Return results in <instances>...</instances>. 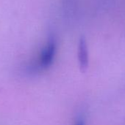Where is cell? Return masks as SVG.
Listing matches in <instances>:
<instances>
[{"label":"cell","mask_w":125,"mask_h":125,"mask_svg":"<svg viewBox=\"0 0 125 125\" xmlns=\"http://www.w3.org/2000/svg\"><path fill=\"white\" fill-rule=\"evenodd\" d=\"M56 53V42L53 37L47 41L46 45L42 49L36 64L37 70H44L48 69L53 62Z\"/></svg>","instance_id":"cell-1"},{"label":"cell","mask_w":125,"mask_h":125,"mask_svg":"<svg viewBox=\"0 0 125 125\" xmlns=\"http://www.w3.org/2000/svg\"><path fill=\"white\" fill-rule=\"evenodd\" d=\"M77 54L80 70L85 73L88 67V50L87 42L84 37H81L80 39Z\"/></svg>","instance_id":"cell-2"},{"label":"cell","mask_w":125,"mask_h":125,"mask_svg":"<svg viewBox=\"0 0 125 125\" xmlns=\"http://www.w3.org/2000/svg\"><path fill=\"white\" fill-rule=\"evenodd\" d=\"M85 125V121H84L83 119L80 118V119H78L77 120V122H76V123H75V125Z\"/></svg>","instance_id":"cell-3"}]
</instances>
